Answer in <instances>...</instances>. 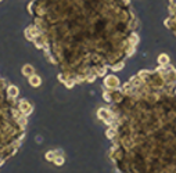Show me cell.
<instances>
[{
	"label": "cell",
	"mask_w": 176,
	"mask_h": 173,
	"mask_svg": "<svg viewBox=\"0 0 176 173\" xmlns=\"http://www.w3.org/2000/svg\"><path fill=\"white\" fill-rule=\"evenodd\" d=\"M104 85L107 86L108 89H117L119 86V81H118L117 76L114 75H108L107 78L104 79Z\"/></svg>",
	"instance_id": "6da1fadb"
},
{
	"label": "cell",
	"mask_w": 176,
	"mask_h": 173,
	"mask_svg": "<svg viewBox=\"0 0 176 173\" xmlns=\"http://www.w3.org/2000/svg\"><path fill=\"white\" fill-rule=\"evenodd\" d=\"M97 115H98V118H100V119H103L105 123H108V125L111 123V112L108 111V110H104V108H101V110H98Z\"/></svg>",
	"instance_id": "7a4b0ae2"
},
{
	"label": "cell",
	"mask_w": 176,
	"mask_h": 173,
	"mask_svg": "<svg viewBox=\"0 0 176 173\" xmlns=\"http://www.w3.org/2000/svg\"><path fill=\"white\" fill-rule=\"evenodd\" d=\"M20 112L22 115H29L32 112V105L28 101H21L20 102Z\"/></svg>",
	"instance_id": "3957f363"
},
{
	"label": "cell",
	"mask_w": 176,
	"mask_h": 173,
	"mask_svg": "<svg viewBox=\"0 0 176 173\" xmlns=\"http://www.w3.org/2000/svg\"><path fill=\"white\" fill-rule=\"evenodd\" d=\"M22 75H25V76H32V75H35V69H33V67L29 65V64H27V65H24L22 67Z\"/></svg>",
	"instance_id": "277c9868"
},
{
	"label": "cell",
	"mask_w": 176,
	"mask_h": 173,
	"mask_svg": "<svg viewBox=\"0 0 176 173\" xmlns=\"http://www.w3.org/2000/svg\"><path fill=\"white\" fill-rule=\"evenodd\" d=\"M28 82H29L31 86H33V87H38V86H40L42 79H40L38 75H32V76H29V78H28Z\"/></svg>",
	"instance_id": "5b68a950"
},
{
	"label": "cell",
	"mask_w": 176,
	"mask_h": 173,
	"mask_svg": "<svg viewBox=\"0 0 176 173\" xmlns=\"http://www.w3.org/2000/svg\"><path fill=\"white\" fill-rule=\"evenodd\" d=\"M7 93H8V96H10L11 98H15V97L18 96V93H20V91H18V87H17V86H10V87L7 89Z\"/></svg>",
	"instance_id": "8992f818"
},
{
	"label": "cell",
	"mask_w": 176,
	"mask_h": 173,
	"mask_svg": "<svg viewBox=\"0 0 176 173\" xmlns=\"http://www.w3.org/2000/svg\"><path fill=\"white\" fill-rule=\"evenodd\" d=\"M169 62V57L166 56V54H161V56L158 57V64L162 67H166V64Z\"/></svg>",
	"instance_id": "52a82bcc"
},
{
	"label": "cell",
	"mask_w": 176,
	"mask_h": 173,
	"mask_svg": "<svg viewBox=\"0 0 176 173\" xmlns=\"http://www.w3.org/2000/svg\"><path fill=\"white\" fill-rule=\"evenodd\" d=\"M54 163H56V165H58V166H61L64 163V158H63V156H56V158H54Z\"/></svg>",
	"instance_id": "ba28073f"
},
{
	"label": "cell",
	"mask_w": 176,
	"mask_h": 173,
	"mask_svg": "<svg viewBox=\"0 0 176 173\" xmlns=\"http://www.w3.org/2000/svg\"><path fill=\"white\" fill-rule=\"evenodd\" d=\"M115 133H117V132H115V129H108L107 130V137H108V139H114Z\"/></svg>",
	"instance_id": "9c48e42d"
},
{
	"label": "cell",
	"mask_w": 176,
	"mask_h": 173,
	"mask_svg": "<svg viewBox=\"0 0 176 173\" xmlns=\"http://www.w3.org/2000/svg\"><path fill=\"white\" fill-rule=\"evenodd\" d=\"M57 155H54V151H49L47 152V155H46V158L49 159V161H54V158H56Z\"/></svg>",
	"instance_id": "30bf717a"
},
{
	"label": "cell",
	"mask_w": 176,
	"mask_h": 173,
	"mask_svg": "<svg viewBox=\"0 0 176 173\" xmlns=\"http://www.w3.org/2000/svg\"><path fill=\"white\" fill-rule=\"evenodd\" d=\"M171 4L173 6V7H176V0H171Z\"/></svg>",
	"instance_id": "8fae6325"
},
{
	"label": "cell",
	"mask_w": 176,
	"mask_h": 173,
	"mask_svg": "<svg viewBox=\"0 0 176 173\" xmlns=\"http://www.w3.org/2000/svg\"><path fill=\"white\" fill-rule=\"evenodd\" d=\"M0 2H2V0H0Z\"/></svg>",
	"instance_id": "7c38bea8"
}]
</instances>
